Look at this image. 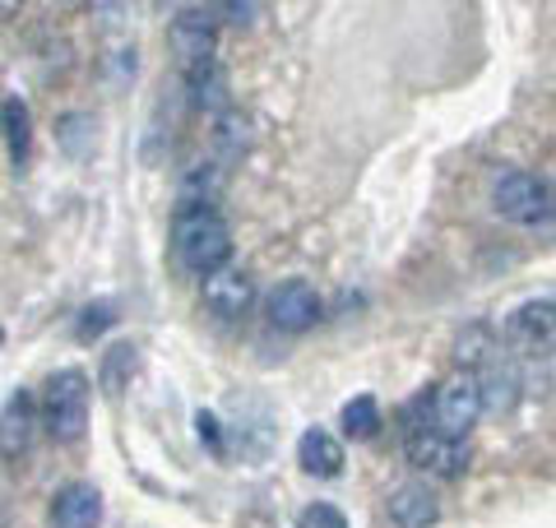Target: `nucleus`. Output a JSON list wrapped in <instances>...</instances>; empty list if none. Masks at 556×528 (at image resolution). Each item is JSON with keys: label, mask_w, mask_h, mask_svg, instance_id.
<instances>
[{"label": "nucleus", "mask_w": 556, "mask_h": 528, "mask_svg": "<svg viewBox=\"0 0 556 528\" xmlns=\"http://www.w3.org/2000/svg\"><path fill=\"white\" fill-rule=\"evenodd\" d=\"M408 464L417 473H427V478H459L468 468V440H455V436H441L431 427H417L408 431Z\"/></svg>", "instance_id": "8"}, {"label": "nucleus", "mask_w": 556, "mask_h": 528, "mask_svg": "<svg viewBox=\"0 0 556 528\" xmlns=\"http://www.w3.org/2000/svg\"><path fill=\"white\" fill-rule=\"evenodd\" d=\"M172 260L186 274H214L232 260V227L214 204H186L172 218Z\"/></svg>", "instance_id": "1"}, {"label": "nucleus", "mask_w": 556, "mask_h": 528, "mask_svg": "<svg viewBox=\"0 0 556 528\" xmlns=\"http://www.w3.org/2000/svg\"><path fill=\"white\" fill-rule=\"evenodd\" d=\"M298 528H348V519H343V510H339V505L311 501L302 515H298Z\"/></svg>", "instance_id": "23"}, {"label": "nucleus", "mask_w": 556, "mask_h": 528, "mask_svg": "<svg viewBox=\"0 0 556 528\" xmlns=\"http://www.w3.org/2000/svg\"><path fill=\"white\" fill-rule=\"evenodd\" d=\"M102 65H108V84L121 88V84H130V79H135L139 56H135V47H112L108 56H102Z\"/></svg>", "instance_id": "22"}, {"label": "nucleus", "mask_w": 556, "mask_h": 528, "mask_svg": "<svg viewBox=\"0 0 556 528\" xmlns=\"http://www.w3.org/2000/svg\"><path fill=\"white\" fill-rule=\"evenodd\" d=\"M200 292H204V306L214 315H223V320H237V315H247L251 302H255V278L247 269H237V264H223V269L204 274Z\"/></svg>", "instance_id": "9"}, {"label": "nucleus", "mask_w": 556, "mask_h": 528, "mask_svg": "<svg viewBox=\"0 0 556 528\" xmlns=\"http://www.w3.org/2000/svg\"><path fill=\"white\" fill-rule=\"evenodd\" d=\"M501 348V339L486 325H468L459 339H455V357H459V366L464 372H482L486 362H492V352Z\"/></svg>", "instance_id": "18"}, {"label": "nucleus", "mask_w": 556, "mask_h": 528, "mask_svg": "<svg viewBox=\"0 0 556 528\" xmlns=\"http://www.w3.org/2000/svg\"><path fill=\"white\" fill-rule=\"evenodd\" d=\"M214 14H223L228 24H255V14H265V5H260V0H247V5H237V0H228V5H218Z\"/></svg>", "instance_id": "26"}, {"label": "nucleus", "mask_w": 556, "mask_h": 528, "mask_svg": "<svg viewBox=\"0 0 556 528\" xmlns=\"http://www.w3.org/2000/svg\"><path fill=\"white\" fill-rule=\"evenodd\" d=\"M0 528H5V496H0Z\"/></svg>", "instance_id": "29"}, {"label": "nucleus", "mask_w": 556, "mask_h": 528, "mask_svg": "<svg viewBox=\"0 0 556 528\" xmlns=\"http://www.w3.org/2000/svg\"><path fill=\"white\" fill-rule=\"evenodd\" d=\"M186 88H190V102H195L200 112L218 116L232 108V93H228V70L218 61H204V65H190L186 70Z\"/></svg>", "instance_id": "15"}, {"label": "nucleus", "mask_w": 556, "mask_h": 528, "mask_svg": "<svg viewBox=\"0 0 556 528\" xmlns=\"http://www.w3.org/2000/svg\"><path fill=\"white\" fill-rule=\"evenodd\" d=\"M298 464H302V473H311V478H339L343 473L339 436H329L325 427H306L298 436Z\"/></svg>", "instance_id": "14"}, {"label": "nucleus", "mask_w": 556, "mask_h": 528, "mask_svg": "<svg viewBox=\"0 0 556 528\" xmlns=\"http://www.w3.org/2000/svg\"><path fill=\"white\" fill-rule=\"evenodd\" d=\"M167 42H172V51H177V61L186 70L214 61V51H218V14L200 10V5L177 10L172 14V24H167Z\"/></svg>", "instance_id": "6"}, {"label": "nucleus", "mask_w": 556, "mask_h": 528, "mask_svg": "<svg viewBox=\"0 0 556 528\" xmlns=\"http://www.w3.org/2000/svg\"><path fill=\"white\" fill-rule=\"evenodd\" d=\"M108 325H116V306L112 302H93V306H84V315H79V339H93V334H102Z\"/></svg>", "instance_id": "24"}, {"label": "nucleus", "mask_w": 556, "mask_h": 528, "mask_svg": "<svg viewBox=\"0 0 556 528\" xmlns=\"http://www.w3.org/2000/svg\"><path fill=\"white\" fill-rule=\"evenodd\" d=\"M482 417V399H478V376L473 372H455L437 385L431 394V431L464 440L473 431V422Z\"/></svg>", "instance_id": "4"}, {"label": "nucleus", "mask_w": 556, "mask_h": 528, "mask_svg": "<svg viewBox=\"0 0 556 528\" xmlns=\"http://www.w3.org/2000/svg\"><path fill=\"white\" fill-rule=\"evenodd\" d=\"M89 399H93V385L84 372H56L47 380L42 390V422L51 440H61V445H75V440H84V431H89Z\"/></svg>", "instance_id": "2"}, {"label": "nucleus", "mask_w": 556, "mask_h": 528, "mask_svg": "<svg viewBox=\"0 0 556 528\" xmlns=\"http://www.w3.org/2000/svg\"><path fill=\"white\" fill-rule=\"evenodd\" d=\"M0 126H5V135H10L14 163H28V144H33L28 102H24V98H5V102H0Z\"/></svg>", "instance_id": "19"}, {"label": "nucleus", "mask_w": 556, "mask_h": 528, "mask_svg": "<svg viewBox=\"0 0 556 528\" xmlns=\"http://www.w3.org/2000/svg\"><path fill=\"white\" fill-rule=\"evenodd\" d=\"M441 519V501L427 482H399L390 491V524L394 528H431Z\"/></svg>", "instance_id": "13"}, {"label": "nucleus", "mask_w": 556, "mask_h": 528, "mask_svg": "<svg viewBox=\"0 0 556 528\" xmlns=\"http://www.w3.org/2000/svg\"><path fill=\"white\" fill-rule=\"evenodd\" d=\"M38 399H33L28 390H14L5 399V408H0V454L5 460H20V454H28L33 436H38Z\"/></svg>", "instance_id": "10"}, {"label": "nucleus", "mask_w": 556, "mask_h": 528, "mask_svg": "<svg viewBox=\"0 0 556 528\" xmlns=\"http://www.w3.org/2000/svg\"><path fill=\"white\" fill-rule=\"evenodd\" d=\"M492 209L515 227H547L552 223V186L533 172H501L492 186Z\"/></svg>", "instance_id": "3"}, {"label": "nucleus", "mask_w": 556, "mask_h": 528, "mask_svg": "<svg viewBox=\"0 0 556 528\" xmlns=\"http://www.w3.org/2000/svg\"><path fill=\"white\" fill-rule=\"evenodd\" d=\"M473 376H478L482 413L486 408H492V413H515V403H519V394H525V385H519V366L510 357H492Z\"/></svg>", "instance_id": "12"}, {"label": "nucleus", "mask_w": 556, "mask_h": 528, "mask_svg": "<svg viewBox=\"0 0 556 528\" xmlns=\"http://www.w3.org/2000/svg\"><path fill=\"white\" fill-rule=\"evenodd\" d=\"M251 149V121L241 116L237 108H228V112H218L214 116V158L223 167L232 163V158H241Z\"/></svg>", "instance_id": "17"}, {"label": "nucleus", "mask_w": 556, "mask_h": 528, "mask_svg": "<svg viewBox=\"0 0 556 528\" xmlns=\"http://www.w3.org/2000/svg\"><path fill=\"white\" fill-rule=\"evenodd\" d=\"M506 343L515 352H525V357H547L552 343H556V302H552V292L533 297V302L510 311Z\"/></svg>", "instance_id": "7"}, {"label": "nucleus", "mask_w": 556, "mask_h": 528, "mask_svg": "<svg viewBox=\"0 0 556 528\" xmlns=\"http://www.w3.org/2000/svg\"><path fill=\"white\" fill-rule=\"evenodd\" d=\"M51 524L56 528H98L102 524V491L93 482H70L51 501Z\"/></svg>", "instance_id": "11"}, {"label": "nucleus", "mask_w": 556, "mask_h": 528, "mask_svg": "<svg viewBox=\"0 0 556 528\" xmlns=\"http://www.w3.org/2000/svg\"><path fill=\"white\" fill-rule=\"evenodd\" d=\"M130 372H135V343H112L108 352H102V372H98L102 394L116 399L130 385Z\"/></svg>", "instance_id": "20"}, {"label": "nucleus", "mask_w": 556, "mask_h": 528, "mask_svg": "<svg viewBox=\"0 0 556 528\" xmlns=\"http://www.w3.org/2000/svg\"><path fill=\"white\" fill-rule=\"evenodd\" d=\"M0 343H5V325H0Z\"/></svg>", "instance_id": "30"}, {"label": "nucleus", "mask_w": 556, "mask_h": 528, "mask_svg": "<svg viewBox=\"0 0 556 528\" xmlns=\"http://www.w3.org/2000/svg\"><path fill=\"white\" fill-rule=\"evenodd\" d=\"M228 186V167L218 158H195V163L181 167V200L186 204H208L218 200V190Z\"/></svg>", "instance_id": "16"}, {"label": "nucleus", "mask_w": 556, "mask_h": 528, "mask_svg": "<svg viewBox=\"0 0 556 528\" xmlns=\"http://www.w3.org/2000/svg\"><path fill=\"white\" fill-rule=\"evenodd\" d=\"M339 422H343V436H353V440H371V436L380 431V403H376L371 394L348 399V403H343V413H339Z\"/></svg>", "instance_id": "21"}, {"label": "nucleus", "mask_w": 556, "mask_h": 528, "mask_svg": "<svg viewBox=\"0 0 556 528\" xmlns=\"http://www.w3.org/2000/svg\"><path fill=\"white\" fill-rule=\"evenodd\" d=\"M265 320L278 334H306L320 320V292L306 284V278H283L274 284L265 297Z\"/></svg>", "instance_id": "5"}, {"label": "nucleus", "mask_w": 556, "mask_h": 528, "mask_svg": "<svg viewBox=\"0 0 556 528\" xmlns=\"http://www.w3.org/2000/svg\"><path fill=\"white\" fill-rule=\"evenodd\" d=\"M195 431H200V440H208V450L214 454H223V431H218V417L214 413H195Z\"/></svg>", "instance_id": "27"}, {"label": "nucleus", "mask_w": 556, "mask_h": 528, "mask_svg": "<svg viewBox=\"0 0 556 528\" xmlns=\"http://www.w3.org/2000/svg\"><path fill=\"white\" fill-rule=\"evenodd\" d=\"M10 14H20V5H14V0H0V24H5Z\"/></svg>", "instance_id": "28"}, {"label": "nucleus", "mask_w": 556, "mask_h": 528, "mask_svg": "<svg viewBox=\"0 0 556 528\" xmlns=\"http://www.w3.org/2000/svg\"><path fill=\"white\" fill-rule=\"evenodd\" d=\"M79 135H93V121L89 116H65L61 121V149L70 153V158H84V149H79Z\"/></svg>", "instance_id": "25"}]
</instances>
